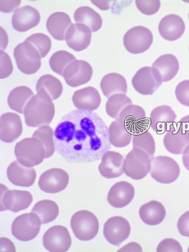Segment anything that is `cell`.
Masks as SVG:
<instances>
[{
	"label": "cell",
	"instance_id": "obj_1",
	"mask_svg": "<svg viewBox=\"0 0 189 252\" xmlns=\"http://www.w3.org/2000/svg\"><path fill=\"white\" fill-rule=\"evenodd\" d=\"M54 136L58 153L71 163L96 161L111 147L107 125L93 111L75 110L66 114Z\"/></svg>",
	"mask_w": 189,
	"mask_h": 252
},
{
	"label": "cell",
	"instance_id": "obj_2",
	"mask_svg": "<svg viewBox=\"0 0 189 252\" xmlns=\"http://www.w3.org/2000/svg\"><path fill=\"white\" fill-rule=\"evenodd\" d=\"M55 114V108L52 100L38 94L32 97L26 106L24 115L28 126L40 127L49 126Z\"/></svg>",
	"mask_w": 189,
	"mask_h": 252
},
{
	"label": "cell",
	"instance_id": "obj_3",
	"mask_svg": "<svg viewBox=\"0 0 189 252\" xmlns=\"http://www.w3.org/2000/svg\"><path fill=\"white\" fill-rule=\"evenodd\" d=\"M15 154L22 164L33 167L42 163L46 158V150L40 139L32 137L16 144Z\"/></svg>",
	"mask_w": 189,
	"mask_h": 252
},
{
	"label": "cell",
	"instance_id": "obj_4",
	"mask_svg": "<svg viewBox=\"0 0 189 252\" xmlns=\"http://www.w3.org/2000/svg\"><path fill=\"white\" fill-rule=\"evenodd\" d=\"M70 225L75 236L82 241H90L97 236L99 223L97 217L88 210H80L72 216Z\"/></svg>",
	"mask_w": 189,
	"mask_h": 252
},
{
	"label": "cell",
	"instance_id": "obj_5",
	"mask_svg": "<svg viewBox=\"0 0 189 252\" xmlns=\"http://www.w3.org/2000/svg\"><path fill=\"white\" fill-rule=\"evenodd\" d=\"M180 167L177 161L168 156H158L151 160L149 173L158 183L168 184L175 182L180 175Z\"/></svg>",
	"mask_w": 189,
	"mask_h": 252
},
{
	"label": "cell",
	"instance_id": "obj_6",
	"mask_svg": "<svg viewBox=\"0 0 189 252\" xmlns=\"http://www.w3.org/2000/svg\"><path fill=\"white\" fill-rule=\"evenodd\" d=\"M152 159L142 150L133 148L124 160L123 170L125 174L133 180L145 178L151 170Z\"/></svg>",
	"mask_w": 189,
	"mask_h": 252
},
{
	"label": "cell",
	"instance_id": "obj_7",
	"mask_svg": "<svg viewBox=\"0 0 189 252\" xmlns=\"http://www.w3.org/2000/svg\"><path fill=\"white\" fill-rule=\"evenodd\" d=\"M14 56L19 69L26 75L35 74L41 68L40 54L29 42L19 44L14 49Z\"/></svg>",
	"mask_w": 189,
	"mask_h": 252
},
{
	"label": "cell",
	"instance_id": "obj_8",
	"mask_svg": "<svg viewBox=\"0 0 189 252\" xmlns=\"http://www.w3.org/2000/svg\"><path fill=\"white\" fill-rule=\"evenodd\" d=\"M42 221L34 213L21 215L15 218L12 226L13 236L22 242L34 239L40 232Z\"/></svg>",
	"mask_w": 189,
	"mask_h": 252
},
{
	"label": "cell",
	"instance_id": "obj_9",
	"mask_svg": "<svg viewBox=\"0 0 189 252\" xmlns=\"http://www.w3.org/2000/svg\"><path fill=\"white\" fill-rule=\"evenodd\" d=\"M153 34L147 27L138 26L127 31L124 37V46L127 52L133 54H142L152 46Z\"/></svg>",
	"mask_w": 189,
	"mask_h": 252
},
{
	"label": "cell",
	"instance_id": "obj_10",
	"mask_svg": "<svg viewBox=\"0 0 189 252\" xmlns=\"http://www.w3.org/2000/svg\"><path fill=\"white\" fill-rule=\"evenodd\" d=\"M131 83L135 91L143 95H152L162 85L158 72L153 67L144 66L133 76Z\"/></svg>",
	"mask_w": 189,
	"mask_h": 252
},
{
	"label": "cell",
	"instance_id": "obj_11",
	"mask_svg": "<svg viewBox=\"0 0 189 252\" xmlns=\"http://www.w3.org/2000/svg\"><path fill=\"white\" fill-rule=\"evenodd\" d=\"M32 193L24 190H9L1 184V211L16 213L29 208L32 202Z\"/></svg>",
	"mask_w": 189,
	"mask_h": 252
},
{
	"label": "cell",
	"instance_id": "obj_12",
	"mask_svg": "<svg viewBox=\"0 0 189 252\" xmlns=\"http://www.w3.org/2000/svg\"><path fill=\"white\" fill-rule=\"evenodd\" d=\"M118 120L133 134L146 131L149 127V121L146 111L137 105L127 106L122 112Z\"/></svg>",
	"mask_w": 189,
	"mask_h": 252
},
{
	"label": "cell",
	"instance_id": "obj_13",
	"mask_svg": "<svg viewBox=\"0 0 189 252\" xmlns=\"http://www.w3.org/2000/svg\"><path fill=\"white\" fill-rule=\"evenodd\" d=\"M130 232V223L122 216L111 217L104 225L103 234L105 239L110 244L118 247L129 238Z\"/></svg>",
	"mask_w": 189,
	"mask_h": 252
},
{
	"label": "cell",
	"instance_id": "obj_14",
	"mask_svg": "<svg viewBox=\"0 0 189 252\" xmlns=\"http://www.w3.org/2000/svg\"><path fill=\"white\" fill-rule=\"evenodd\" d=\"M71 243L68 229L63 226L55 225L49 228L43 237L44 247L49 252L68 251Z\"/></svg>",
	"mask_w": 189,
	"mask_h": 252
},
{
	"label": "cell",
	"instance_id": "obj_15",
	"mask_svg": "<svg viewBox=\"0 0 189 252\" xmlns=\"http://www.w3.org/2000/svg\"><path fill=\"white\" fill-rule=\"evenodd\" d=\"M69 182L67 172L60 168H52L42 173L39 179L38 186L44 192L57 193L67 187Z\"/></svg>",
	"mask_w": 189,
	"mask_h": 252
},
{
	"label": "cell",
	"instance_id": "obj_16",
	"mask_svg": "<svg viewBox=\"0 0 189 252\" xmlns=\"http://www.w3.org/2000/svg\"><path fill=\"white\" fill-rule=\"evenodd\" d=\"M93 74L92 65L84 60H75L64 71L63 77L70 87H80L90 82Z\"/></svg>",
	"mask_w": 189,
	"mask_h": 252
},
{
	"label": "cell",
	"instance_id": "obj_17",
	"mask_svg": "<svg viewBox=\"0 0 189 252\" xmlns=\"http://www.w3.org/2000/svg\"><path fill=\"white\" fill-rule=\"evenodd\" d=\"M163 144L170 153L184 155L189 151V134L177 123L166 131Z\"/></svg>",
	"mask_w": 189,
	"mask_h": 252
},
{
	"label": "cell",
	"instance_id": "obj_18",
	"mask_svg": "<svg viewBox=\"0 0 189 252\" xmlns=\"http://www.w3.org/2000/svg\"><path fill=\"white\" fill-rule=\"evenodd\" d=\"M23 131L20 116L14 113L3 114L0 118V138L2 141L11 143L18 139Z\"/></svg>",
	"mask_w": 189,
	"mask_h": 252
},
{
	"label": "cell",
	"instance_id": "obj_19",
	"mask_svg": "<svg viewBox=\"0 0 189 252\" xmlns=\"http://www.w3.org/2000/svg\"><path fill=\"white\" fill-rule=\"evenodd\" d=\"M7 173L9 181L15 186L21 187L32 186L37 176L34 167L22 164L18 160L14 161L9 165Z\"/></svg>",
	"mask_w": 189,
	"mask_h": 252
},
{
	"label": "cell",
	"instance_id": "obj_20",
	"mask_svg": "<svg viewBox=\"0 0 189 252\" xmlns=\"http://www.w3.org/2000/svg\"><path fill=\"white\" fill-rule=\"evenodd\" d=\"M134 187L128 182L120 181L110 188L107 197L109 204L116 209L125 208L134 198Z\"/></svg>",
	"mask_w": 189,
	"mask_h": 252
},
{
	"label": "cell",
	"instance_id": "obj_21",
	"mask_svg": "<svg viewBox=\"0 0 189 252\" xmlns=\"http://www.w3.org/2000/svg\"><path fill=\"white\" fill-rule=\"evenodd\" d=\"M124 157L114 151H107L102 157L101 163L98 166L101 175L107 179L118 178L124 174Z\"/></svg>",
	"mask_w": 189,
	"mask_h": 252
},
{
	"label": "cell",
	"instance_id": "obj_22",
	"mask_svg": "<svg viewBox=\"0 0 189 252\" xmlns=\"http://www.w3.org/2000/svg\"><path fill=\"white\" fill-rule=\"evenodd\" d=\"M91 30L83 24H72L65 36L68 46L76 52H81L88 48L92 41Z\"/></svg>",
	"mask_w": 189,
	"mask_h": 252
},
{
	"label": "cell",
	"instance_id": "obj_23",
	"mask_svg": "<svg viewBox=\"0 0 189 252\" xmlns=\"http://www.w3.org/2000/svg\"><path fill=\"white\" fill-rule=\"evenodd\" d=\"M186 25L179 15L171 14L165 16L158 25V31L165 40L174 41L179 39L184 33Z\"/></svg>",
	"mask_w": 189,
	"mask_h": 252
},
{
	"label": "cell",
	"instance_id": "obj_24",
	"mask_svg": "<svg viewBox=\"0 0 189 252\" xmlns=\"http://www.w3.org/2000/svg\"><path fill=\"white\" fill-rule=\"evenodd\" d=\"M41 15L38 11L31 5L19 8L13 15L14 29L19 32H26L33 29L40 23Z\"/></svg>",
	"mask_w": 189,
	"mask_h": 252
},
{
	"label": "cell",
	"instance_id": "obj_25",
	"mask_svg": "<svg viewBox=\"0 0 189 252\" xmlns=\"http://www.w3.org/2000/svg\"><path fill=\"white\" fill-rule=\"evenodd\" d=\"M177 116L170 106L163 105L156 107L152 111L150 125L153 130L158 133H164L176 124Z\"/></svg>",
	"mask_w": 189,
	"mask_h": 252
},
{
	"label": "cell",
	"instance_id": "obj_26",
	"mask_svg": "<svg viewBox=\"0 0 189 252\" xmlns=\"http://www.w3.org/2000/svg\"><path fill=\"white\" fill-rule=\"evenodd\" d=\"M72 100L78 110L89 111L97 110L101 103L98 91L93 87L77 90L74 92Z\"/></svg>",
	"mask_w": 189,
	"mask_h": 252
},
{
	"label": "cell",
	"instance_id": "obj_27",
	"mask_svg": "<svg viewBox=\"0 0 189 252\" xmlns=\"http://www.w3.org/2000/svg\"><path fill=\"white\" fill-rule=\"evenodd\" d=\"M36 89L39 96L52 101L61 96L63 87L62 82L58 78L51 74H46L39 78Z\"/></svg>",
	"mask_w": 189,
	"mask_h": 252
},
{
	"label": "cell",
	"instance_id": "obj_28",
	"mask_svg": "<svg viewBox=\"0 0 189 252\" xmlns=\"http://www.w3.org/2000/svg\"><path fill=\"white\" fill-rule=\"evenodd\" d=\"M164 206L160 201L153 200L143 204L139 210L142 221L149 226H157L163 221L166 217Z\"/></svg>",
	"mask_w": 189,
	"mask_h": 252
},
{
	"label": "cell",
	"instance_id": "obj_29",
	"mask_svg": "<svg viewBox=\"0 0 189 252\" xmlns=\"http://www.w3.org/2000/svg\"><path fill=\"white\" fill-rule=\"evenodd\" d=\"M70 16L63 12H55L49 16L47 21V29L50 34L58 41L65 40L66 32L71 26Z\"/></svg>",
	"mask_w": 189,
	"mask_h": 252
},
{
	"label": "cell",
	"instance_id": "obj_30",
	"mask_svg": "<svg viewBox=\"0 0 189 252\" xmlns=\"http://www.w3.org/2000/svg\"><path fill=\"white\" fill-rule=\"evenodd\" d=\"M162 82H168L176 76L180 69L179 62L175 55L167 54L160 56L153 64Z\"/></svg>",
	"mask_w": 189,
	"mask_h": 252
},
{
	"label": "cell",
	"instance_id": "obj_31",
	"mask_svg": "<svg viewBox=\"0 0 189 252\" xmlns=\"http://www.w3.org/2000/svg\"><path fill=\"white\" fill-rule=\"evenodd\" d=\"M100 87L105 97L109 98L116 94L127 93V85L125 77L117 72L105 75L100 83Z\"/></svg>",
	"mask_w": 189,
	"mask_h": 252
},
{
	"label": "cell",
	"instance_id": "obj_32",
	"mask_svg": "<svg viewBox=\"0 0 189 252\" xmlns=\"http://www.w3.org/2000/svg\"><path fill=\"white\" fill-rule=\"evenodd\" d=\"M35 95L29 87L20 86L15 88L10 92L8 97L9 106L18 113L24 114L26 106Z\"/></svg>",
	"mask_w": 189,
	"mask_h": 252
},
{
	"label": "cell",
	"instance_id": "obj_33",
	"mask_svg": "<svg viewBox=\"0 0 189 252\" xmlns=\"http://www.w3.org/2000/svg\"><path fill=\"white\" fill-rule=\"evenodd\" d=\"M74 19L76 24L86 25L92 32L99 31L103 25L101 15L89 6L78 8L74 13Z\"/></svg>",
	"mask_w": 189,
	"mask_h": 252
},
{
	"label": "cell",
	"instance_id": "obj_34",
	"mask_svg": "<svg viewBox=\"0 0 189 252\" xmlns=\"http://www.w3.org/2000/svg\"><path fill=\"white\" fill-rule=\"evenodd\" d=\"M108 133L110 144L118 148L127 146L133 137V134L122 126L119 120L112 123L109 127Z\"/></svg>",
	"mask_w": 189,
	"mask_h": 252
},
{
	"label": "cell",
	"instance_id": "obj_35",
	"mask_svg": "<svg viewBox=\"0 0 189 252\" xmlns=\"http://www.w3.org/2000/svg\"><path fill=\"white\" fill-rule=\"evenodd\" d=\"M31 212L40 218L42 224H46L57 219L59 214V207L54 201L42 200L36 203Z\"/></svg>",
	"mask_w": 189,
	"mask_h": 252
},
{
	"label": "cell",
	"instance_id": "obj_36",
	"mask_svg": "<svg viewBox=\"0 0 189 252\" xmlns=\"http://www.w3.org/2000/svg\"><path fill=\"white\" fill-rule=\"evenodd\" d=\"M132 104L131 99L124 94H116L108 98L105 110L112 118L118 120L122 111L127 106Z\"/></svg>",
	"mask_w": 189,
	"mask_h": 252
},
{
	"label": "cell",
	"instance_id": "obj_37",
	"mask_svg": "<svg viewBox=\"0 0 189 252\" xmlns=\"http://www.w3.org/2000/svg\"><path fill=\"white\" fill-rule=\"evenodd\" d=\"M133 148L143 150L152 159L156 151V144L152 133L146 130L133 134Z\"/></svg>",
	"mask_w": 189,
	"mask_h": 252
},
{
	"label": "cell",
	"instance_id": "obj_38",
	"mask_svg": "<svg viewBox=\"0 0 189 252\" xmlns=\"http://www.w3.org/2000/svg\"><path fill=\"white\" fill-rule=\"evenodd\" d=\"M76 59L74 55L66 50H59L54 53L49 59V65L52 70L61 76L71 63Z\"/></svg>",
	"mask_w": 189,
	"mask_h": 252
},
{
	"label": "cell",
	"instance_id": "obj_39",
	"mask_svg": "<svg viewBox=\"0 0 189 252\" xmlns=\"http://www.w3.org/2000/svg\"><path fill=\"white\" fill-rule=\"evenodd\" d=\"M54 131L49 126H41L33 133L32 137L40 139L46 150L45 159L52 157L56 150L54 139Z\"/></svg>",
	"mask_w": 189,
	"mask_h": 252
},
{
	"label": "cell",
	"instance_id": "obj_40",
	"mask_svg": "<svg viewBox=\"0 0 189 252\" xmlns=\"http://www.w3.org/2000/svg\"><path fill=\"white\" fill-rule=\"evenodd\" d=\"M25 41L30 43L36 48L41 59L46 57L52 48L51 38L41 32L33 33L27 37Z\"/></svg>",
	"mask_w": 189,
	"mask_h": 252
},
{
	"label": "cell",
	"instance_id": "obj_41",
	"mask_svg": "<svg viewBox=\"0 0 189 252\" xmlns=\"http://www.w3.org/2000/svg\"><path fill=\"white\" fill-rule=\"evenodd\" d=\"M136 7L144 15H153L157 13L160 7V1H135Z\"/></svg>",
	"mask_w": 189,
	"mask_h": 252
},
{
	"label": "cell",
	"instance_id": "obj_42",
	"mask_svg": "<svg viewBox=\"0 0 189 252\" xmlns=\"http://www.w3.org/2000/svg\"><path fill=\"white\" fill-rule=\"evenodd\" d=\"M175 95L178 101L189 107V80L179 83L175 89Z\"/></svg>",
	"mask_w": 189,
	"mask_h": 252
},
{
	"label": "cell",
	"instance_id": "obj_43",
	"mask_svg": "<svg viewBox=\"0 0 189 252\" xmlns=\"http://www.w3.org/2000/svg\"><path fill=\"white\" fill-rule=\"evenodd\" d=\"M157 251L163 252H183L182 246L179 242L174 238H165L158 244Z\"/></svg>",
	"mask_w": 189,
	"mask_h": 252
},
{
	"label": "cell",
	"instance_id": "obj_44",
	"mask_svg": "<svg viewBox=\"0 0 189 252\" xmlns=\"http://www.w3.org/2000/svg\"><path fill=\"white\" fill-rule=\"evenodd\" d=\"M1 68H0V78L1 79L7 78L12 74L14 67L12 60L6 53L1 50Z\"/></svg>",
	"mask_w": 189,
	"mask_h": 252
},
{
	"label": "cell",
	"instance_id": "obj_45",
	"mask_svg": "<svg viewBox=\"0 0 189 252\" xmlns=\"http://www.w3.org/2000/svg\"><path fill=\"white\" fill-rule=\"evenodd\" d=\"M177 227L181 236L189 238V210L179 218Z\"/></svg>",
	"mask_w": 189,
	"mask_h": 252
},
{
	"label": "cell",
	"instance_id": "obj_46",
	"mask_svg": "<svg viewBox=\"0 0 189 252\" xmlns=\"http://www.w3.org/2000/svg\"><path fill=\"white\" fill-rule=\"evenodd\" d=\"M21 1H1L0 9L4 13H12L16 12L20 6Z\"/></svg>",
	"mask_w": 189,
	"mask_h": 252
},
{
	"label": "cell",
	"instance_id": "obj_47",
	"mask_svg": "<svg viewBox=\"0 0 189 252\" xmlns=\"http://www.w3.org/2000/svg\"><path fill=\"white\" fill-rule=\"evenodd\" d=\"M1 251H16L15 245L8 238H1Z\"/></svg>",
	"mask_w": 189,
	"mask_h": 252
},
{
	"label": "cell",
	"instance_id": "obj_48",
	"mask_svg": "<svg viewBox=\"0 0 189 252\" xmlns=\"http://www.w3.org/2000/svg\"><path fill=\"white\" fill-rule=\"evenodd\" d=\"M142 252L143 250L140 244L136 242H131L118 250V252Z\"/></svg>",
	"mask_w": 189,
	"mask_h": 252
},
{
	"label": "cell",
	"instance_id": "obj_49",
	"mask_svg": "<svg viewBox=\"0 0 189 252\" xmlns=\"http://www.w3.org/2000/svg\"><path fill=\"white\" fill-rule=\"evenodd\" d=\"M177 124L189 134V115L183 117Z\"/></svg>",
	"mask_w": 189,
	"mask_h": 252
},
{
	"label": "cell",
	"instance_id": "obj_50",
	"mask_svg": "<svg viewBox=\"0 0 189 252\" xmlns=\"http://www.w3.org/2000/svg\"><path fill=\"white\" fill-rule=\"evenodd\" d=\"M92 2L102 10H107L110 7L109 1H92Z\"/></svg>",
	"mask_w": 189,
	"mask_h": 252
},
{
	"label": "cell",
	"instance_id": "obj_51",
	"mask_svg": "<svg viewBox=\"0 0 189 252\" xmlns=\"http://www.w3.org/2000/svg\"><path fill=\"white\" fill-rule=\"evenodd\" d=\"M183 165L186 168V169L189 171V151L182 157Z\"/></svg>",
	"mask_w": 189,
	"mask_h": 252
},
{
	"label": "cell",
	"instance_id": "obj_52",
	"mask_svg": "<svg viewBox=\"0 0 189 252\" xmlns=\"http://www.w3.org/2000/svg\"><path fill=\"white\" fill-rule=\"evenodd\" d=\"M188 252H189V248H188Z\"/></svg>",
	"mask_w": 189,
	"mask_h": 252
},
{
	"label": "cell",
	"instance_id": "obj_53",
	"mask_svg": "<svg viewBox=\"0 0 189 252\" xmlns=\"http://www.w3.org/2000/svg\"><path fill=\"white\" fill-rule=\"evenodd\" d=\"M188 18H189V15H188Z\"/></svg>",
	"mask_w": 189,
	"mask_h": 252
}]
</instances>
